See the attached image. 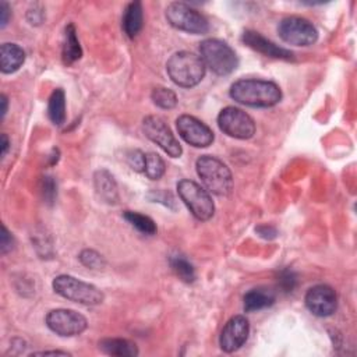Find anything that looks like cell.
Segmentation results:
<instances>
[{"instance_id": "6da1fadb", "label": "cell", "mask_w": 357, "mask_h": 357, "mask_svg": "<svg viewBox=\"0 0 357 357\" xmlns=\"http://www.w3.org/2000/svg\"><path fill=\"white\" fill-rule=\"evenodd\" d=\"M231 98L251 108H271L282 98L280 88L265 80H239L231 87Z\"/></svg>"}, {"instance_id": "7a4b0ae2", "label": "cell", "mask_w": 357, "mask_h": 357, "mask_svg": "<svg viewBox=\"0 0 357 357\" xmlns=\"http://www.w3.org/2000/svg\"><path fill=\"white\" fill-rule=\"evenodd\" d=\"M202 59L191 52H176L166 63V71L171 80L183 88L198 86L205 76Z\"/></svg>"}, {"instance_id": "3957f363", "label": "cell", "mask_w": 357, "mask_h": 357, "mask_svg": "<svg viewBox=\"0 0 357 357\" xmlns=\"http://www.w3.org/2000/svg\"><path fill=\"white\" fill-rule=\"evenodd\" d=\"M197 175L212 194L226 197L233 190V177L229 168L215 157L202 155L195 164Z\"/></svg>"}, {"instance_id": "277c9868", "label": "cell", "mask_w": 357, "mask_h": 357, "mask_svg": "<svg viewBox=\"0 0 357 357\" xmlns=\"http://www.w3.org/2000/svg\"><path fill=\"white\" fill-rule=\"evenodd\" d=\"M53 291L75 303L84 306H98L104 302V293L91 283L83 282L70 275H59L52 282Z\"/></svg>"}, {"instance_id": "5b68a950", "label": "cell", "mask_w": 357, "mask_h": 357, "mask_svg": "<svg viewBox=\"0 0 357 357\" xmlns=\"http://www.w3.org/2000/svg\"><path fill=\"white\" fill-rule=\"evenodd\" d=\"M200 55L205 67H209L218 76L233 73L239 64L236 52L221 39L202 41L200 45Z\"/></svg>"}, {"instance_id": "8992f818", "label": "cell", "mask_w": 357, "mask_h": 357, "mask_svg": "<svg viewBox=\"0 0 357 357\" xmlns=\"http://www.w3.org/2000/svg\"><path fill=\"white\" fill-rule=\"evenodd\" d=\"M177 193L193 215L200 221H208L213 217L215 205L206 190L193 180H180L177 183Z\"/></svg>"}, {"instance_id": "52a82bcc", "label": "cell", "mask_w": 357, "mask_h": 357, "mask_svg": "<svg viewBox=\"0 0 357 357\" xmlns=\"http://www.w3.org/2000/svg\"><path fill=\"white\" fill-rule=\"evenodd\" d=\"M165 16L172 27L189 34L202 35L206 34L209 30L206 19L201 13L182 2L171 3L166 9Z\"/></svg>"}, {"instance_id": "ba28073f", "label": "cell", "mask_w": 357, "mask_h": 357, "mask_svg": "<svg viewBox=\"0 0 357 357\" xmlns=\"http://www.w3.org/2000/svg\"><path fill=\"white\" fill-rule=\"evenodd\" d=\"M279 37L295 46H310L317 42L318 31L309 20L298 16L284 17L278 26Z\"/></svg>"}, {"instance_id": "9c48e42d", "label": "cell", "mask_w": 357, "mask_h": 357, "mask_svg": "<svg viewBox=\"0 0 357 357\" xmlns=\"http://www.w3.org/2000/svg\"><path fill=\"white\" fill-rule=\"evenodd\" d=\"M142 131L146 137L164 150L169 157L179 158L183 153L180 142L165 123V120L160 116H147L142 120Z\"/></svg>"}, {"instance_id": "30bf717a", "label": "cell", "mask_w": 357, "mask_h": 357, "mask_svg": "<svg viewBox=\"0 0 357 357\" xmlns=\"http://www.w3.org/2000/svg\"><path fill=\"white\" fill-rule=\"evenodd\" d=\"M218 126L226 135L238 139H249L255 134L254 120L246 112L233 106L221 110Z\"/></svg>"}, {"instance_id": "8fae6325", "label": "cell", "mask_w": 357, "mask_h": 357, "mask_svg": "<svg viewBox=\"0 0 357 357\" xmlns=\"http://www.w3.org/2000/svg\"><path fill=\"white\" fill-rule=\"evenodd\" d=\"M46 325L56 335L77 336L87 329L88 321L83 314L75 310L57 309L48 313Z\"/></svg>"}, {"instance_id": "7c38bea8", "label": "cell", "mask_w": 357, "mask_h": 357, "mask_svg": "<svg viewBox=\"0 0 357 357\" xmlns=\"http://www.w3.org/2000/svg\"><path fill=\"white\" fill-rule=\"evenodd\" d=\"M180 137L195 148H206L213 141V131L194 116L183 115L176 120Z\"/></svg>"}, {"instance_id": "4fadbf2b", "label": "cell", "mask_w": 357, "mask_h": 357, "mask_svg": "<svg viewBox=\"0 0 357 357\" xmlns=\"http://www.w3.org/2000/svg\"><path fill=\"white\" fill-rule=\"evenodd\" d=\"M305 302L309 311L317 317H329L338 307V296L328 284H317L311 288L307 292Z\"/></svg>"}, {"instance_id": "5bb4252c", "label": "cell", "mask_w": 357, "mask_h": 357, "mask_svg": "<svg viewBox=\"0 0 357 357\" xmlns=\"http://www.w3.org/2000/svg\"><path fill=\"white\" fill-rule=\"evenodd\" d=\"M249 332H250V324L246 317L243 316L232 317L221 332V336H220L221 349L226 353L236 351L246 343L249 338Z\"/></svg>"}, {"instance_id": "9a60e30c", "label": "cell", "mask_w": 357, "mask_h": 357, "mask_svg": "<svg viewBox=\"0 0 357 357\" xmlns=\"http://www.w3.org/2000/svg\"><path fill=\"white\" fill-rule=\"evenodd\" d=\"M242 41L251 48L255 52L262 53L264 56L272 57V59H279V60H293V53L288 49L280 48L275 45L272 41L264 38L260 32L255 31H246L242 35Z\"/></svg>"}, {"instance_id": "2e32d148", "label": "cell", "mask_w": 357, "mask_h": 357, "mask_svg": "<svg viewBox=\"0 0 357 357\" xmlns=\"http://www.w3.org/2000/svg\"><path fill=\"white\" fill-rule=\"evenodd\" d=\"M94 187L99 200L109 205L119 202V190L112 173L105 169H99L94 175Z\"/></svg>"}, {"instance_id": "e0dca14e", "label": "cell", "mask_w": 357, "mask_h": 357, "mask_svg": "<svg viewBox=\"0 0 357 357\" xmlns=\"http://www.w3.org/2000/svg\"><path fill=\"white\" fill-rule=\"evenodd\" d=\"M26 53L16 44H3L0 48V68L2 73L12 75L24 64Z\"/></svg>"}, {"instance_id": "ac0fdd59", "label": "cell", "mask_w": 357, "mask_h": 357, "mask_svg": "<svg viewBox=\"0 0 357 357\" xmlns=\"http://www.w3.org/2000/svg\"><path fill=\"white\" fill-rule=\"evenodd\" d=\"M144 24V13L139 2H133L127 6L123 16V30L128 38H134L139 34Z\"/></svg>"}, {"instance_id": "d6986e66", "label": "cell", "mask_w": 357, "mask_h": 357, "mask_svg": "<svg viewBox=\"0 0 357 357\" xmlns=\"http://www.w3.org/2000/svg\"><path fill=\"white\" fill-rule=\"evenodd\" d=\"M99 349L109 356H119V357H134L138 354V349L135 343L127 339L119 338H108L99 342Z\"/></svg>"}, {"instance_id": "ffe728a7", "label": "cell", "mask_w": 357, "mask_h": 357, "mask_svg": "<svg viewBox=\"0 0 357 357\" xmlns=\"http://www.w3.org/2000/svg\"><path fill=\"white\" fill-rule=\"evenodd\" d=\"M83 56V49L77 38V32L73 24H68L64 30V42H63V60L67 64L80 60Z\"/></svg>"}, {"instance_id": "44dd1931", "label": "cell", "mask_w": 357, "mask_h": 357, "mask_svg": "<svg viewBox=\"0 0 357 357\" xmlns=\"http://www.w3.org/2000/svg\"><path fill=\"white\" fill-rule=\"evenodd\" d=\"M275 303V293L268 289H251L244 296V310L247 313L271 307Z\"/></svg>"}, {"instance_id": "7402d4cb", "label": "cell", "mask_w": 357, "mask_h": 357, "mask_svg": "<svg viewBox=\"0 0 357 357\" xmlns=\"http://www.w3.org/2000/svg\"><path fill=\"white\" fill-rule=\"evenodd\" d=\"M48 115L53 124L60 126L66 120V97L64 91L61 88H57L53 91V94L49 98L48 105Z\"/></svg>"}, {"instance_id": "603a6c76", "label": "cell", "mask_w": 357, "mask_h": 357, "mask_svg": "<svg viewBox=\"0 0 357 357\" xmlns=\"http://www.w3.org/2000/svg\"><path fill=\"white\" fill-rule=\"evenodd\" d=\"M123 217L133 228H135L142 235L154 236L157 233L155 222L150 217H147V215H142V213L133 212V211H126L123 213Z\"/></svg>"}, {"instance_id": "cb8c5ba5", "label": "cell", "mask_w": 357, "mask_h": 357, "mask_svg": "<svg viewBox=\"0 0 357 357\" xmlns=\"http://www.w3.org/2000/svg\"><path fill=\"white\" fill-rule=\"evenodd\" d=\"M169 264L173 272L186 283H193L195 280V269L193 264L182 254H173L169 258Z\"/></svg>"}, {"instance_id": "d4e9b609", "label": "cell", "mask_w": 357, "mask_h": 357, "mask_svg": "<svg viewBox=\"0 0 357 357\" xmlns=\"http://www.w3.org/2000/svg\"><path fill=\"white\" fill-rule=\"evenodd\" d=\"M166 166L164 160L155 154V153H150L146 154V166H144V173L148 179L151 180H158L165 175Z\"/></svg>"}, {"instance_id": "484cf974", "label": "cell", "mask_w": 357, "mask_h": 357, "mask_svg": "<svg viewBox=\"0 0 357 357\" xmlns=\"http://www.w3.org/2000/svg\"><path fill=\"white\" fill-rule=\"evenodd\" d=\"M153 102L161 109H173L177 105L176 94L165 87H157L153 90L151 94Z\"/></svg>"}, {"instance_id": "4316f807", "label": "cell", "mask_w": 357, "mask_h": 357, "mask_svg": "<svg viewBox=\"0 0 357 357\" xmlns=\"http://www.w3.org/2000/svg\"><path fill=\"white\" fill-rule=\"evenodd\" d=\"M276 280H278V288L284 293L293 292L298 287V275L291 268H284L279 271Z\"/></svg>"}, {"instance_id": "83f0119b", "label": "cell", "mask_w": 357, "mask_h": 357, "mask_svg": "<svg viewBox=\"0 0 357 357\" xmlns=\"http://www.w3.org/2000/svg\"><path fill=\"white\" fill-rule=\"evenodd\" d=\"M79 258L81 264L90 269H102L106 265L105 258L95 250H83Z\"/></svg>"}, {"instance_id": "f1b7e54d", "label": "cell", "mask_w": 357, "mask_h": 357, "mask_svg": "<svg viewBox=\"0 0 357 357\" xmlns=\"http://www.w3.org/2000/svg\"><path fill=\"white\" fill-rule=\"evenodd\" d=\"M126 160L133 171L144 172V166H146V154L144 153H141L139 150H131L127 153Z\"/></svg>"}, {"instance_id": "f546056e", "label": "cell", "mask_w": 357, "mask_h": 357, "mask_svg": "<svg viewBox=\"0 0 357 357\" xmlns=\"http://www.w3.org/2000/svg\"><path fill=\"white\" fill-rule=\"evenodd\" d=\"M42 194L46 202L52 204L56 198L57 194V189H56V183L53 180L52 176H45L42 180Z\"/></svg>"}, {"instance_id": "4dcf8cb0", "label": "cell", "mask_w": 357, "mask_h": 357, "mask_svg": "<svg viewBox=\"0 0 357 357\" xmlns=\"http://www.w3.org/2000/svg\"><path fill=\"white\" fill-rule=\"evenodd\" d=\"M27 20L31 26H41L45 20V12L44 9L34 6V9H30L27 13Z\"/></svg>"}, {"instance_id": "1f68e13d", "label": "cell", "mask_w": 357, "mask_h": 357, "mask_svg": "<svg viewBox=\"0 0 357 357\" xmlns=\"http://www.w3.org/2000/svg\"><path fill=\"white\" fill-rule=\"evenodd\" d=\"M15 246L13 236L8 231V228L3 225L2 226V242H0V249H2V254H8Z\"/></svg>"}, {"instance_id": "d6a6232c", "label": "cell", "mask_w": 357, "mask_h": 357, "mask_svg": "<svg viewBox=\"0 0 357 357\" xmlns=\"http://www.w3.org/2000/svg\"><path fill=\"white\" fill-rule=\"evenodd\" d=\"M10 15H12L10 6H9L6 2L0 3V27L5 28V27L9 24Z\"/></svg>"}, {"instance_id": "836d02e7", "label": "cell", "mask_w": 357, "mask_h": 357, "mask_svg": "<svg viewBox=\"0 0 357 357\" xmlns=\"http://www.w3.org/2000/svg\"><path fill=\"white\" fill-rule=\"evenodd\" d=\"M255 232L264 238V239H273L276 238V229L272 228V226H268V225H261L255 229Z\"/></svg>"}, {"instance_id": "e575fe53", "label": "cell", "mask_w": 357, "mask_h": 357, "mask_svg": "<svg viewBox=\"0 0 357 357\" xmlns=\"http://www.w3.org/2000/svg\"><path fill=\"white\" fill-rule=\"evenodd\" d=\"M9 138L6 134H2V157H5L8 154V150H9Z\"/></svg>"}, {"instance_id": "d590c367", "label": "cell", "mask_w": 357, "mask_h": 357, "mask_svg": "<svg viewBox=\"0 0 357 357\" xmlns=\"http://www.w3.org/2000/svg\"><path fill=\"white\" fill-rule=\"evenodd\" d=\"M2 119L6 116V113H8V97L6 95H2Z\"/></svg>"}, {"instance_id": "8d00e7d4", "label": "cell", "mask_w": 357, "mask_h": 357, "mask_svg": "<svg viewBox=\"0 0 357 357\" xmlns=\"http://www.w3.org/2000/svg\"><path fill=\"white\" fill-rule=\"evenodd\" d=\"M35 354H44V356H46V354H68L67 351H60V350H50V351H39V353H35Z\"/></svg>"}]
</instances>
